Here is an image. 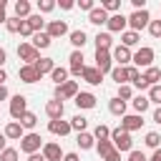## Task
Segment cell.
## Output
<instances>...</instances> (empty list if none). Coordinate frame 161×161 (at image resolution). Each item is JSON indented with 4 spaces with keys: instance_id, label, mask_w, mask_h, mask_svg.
I'll return each mask as SVG.
<instances>
[{
    "instance_id": "cell-1",
    "label": "cell",
    "mask_w": 161,
    "mask_h": 161,
    "mask_svg": "<svg viewBox=\"0 0 161 161\" xmlns=\"http://www.w3.org/2000/svg\"><path fill=\"white\" fill-rule=\"evenodd\" d=\"M111 143H113V148L118 151V153H123V151H133V138H131V133L128 131H123V128H111Z\"/></svg>"
},
{
    "instance_id": "cell-2",
    "label": "cell",
    "mask_w": 161,
    "mask_h": 161,
    "mask_svg": "<svg viewBox=\"0 0 161 161\" xmlns=\"http://www.w3.org/2000/svg\"><path fill=\"white\" fill-rule=\"evenodd\" d=\"M43 148V136L40 133H35V131H28L23 138H20V151L25 153V156H30V153H38Z\"/></svg>"
},
{
    "instance_id": "cell-3",
    "label": "cell",
    "mask_w": 161,
    "mask_h": 161,
    "mask_svg": "<svg viewBox=\"0 0 161 161\" xmlns=\"http://www.w3.org/2000/svg\"><path fill=\"white\" fill-rule=\"evenodd\" d=\"M153 55H156V53H153V48L141 45V48L131 55V63H133L138 70H141V68H151V65H153Z\"/></svg>"
},
{
    "instance_id": "cell-4",
    "label": "cell",
    "mask_w": 161,
    "mask_h": 161,
    "mask_svg": "<svg viewBox=\"0 0 161 161\" xmlns=\"http://www.w3.org/2000/svg\"><path fill=\"white\" fill-rule=\"evenodd\" d=\"M128 30H133V33H141L143 28H148V23H151V15H148V10H133L128 18Z\"/></svg>"
},
{
    "instance_id": "cell-5",
    "label": "cell",
    "mask_w": 161,
    "mask_h": 161,
    "mask_svg": "<svg viewBox=\"0 0 161 161\" xmlns=\"http://www.w3.org/2000/svg\"><path fill=\"white\" fill-rule=\"evenodd\" d=\"M18 58L23 60V65H33V63H38V60H40V50H35V48L25 40V43H20V45H18Z\"/></svg>"
},
{
    "instance_id": "cell-6",
    "label": "cell",
    "mask_w": 161,
    "mask_h": 161,
    "mask_svg": "<svg viewBox=\"0 0 161 161\" xmlns=\"http://www.w3.org/2000/svg\"><path fill=\"white\" fill-rule=\"evenodd\" d=\"M75 96H78V83L75 80H65L63 86H55V91H53L55 101H68V98H75Z\"/></svg>"
},
{
    "instance_id": "cell-7",
    "label": "cell",
    "mask_w": 161,
    "mask_h": 161,
    "mask_svg": "<svg viewBox=\"0 0 161 161\" xmlns=\"http://www.w3.org/2000/svg\"><path fill=\"white\" fill-rule=\"evenodd\" d=\"M68 73L70 75H78L80 78V73H83V68H86V58H83V50H73L70 55H68Z\"/></svg>"
},
{
    "instance_id": "cell-8",
    "label": "cell",
    "mask_w": 161,
    "mask_h": 161,
    "mask_svg": "<svg viewBox=\"0 0 161 161\" xmlns=\"http://www.w3.org/2000/svg\"><path fill=\"white\" fill-rule=\"evenodd\" d=\"M45 33L55 40V38H63V35H68L70 30H68V23L65 20H48L45 23Z\"/></svg>"
},
{
    "instance_id": "cell-9",
    "label": "cell",
    "mask_w": 161,
    "mask_h": 161,
    "mask_svg": "<svg viewBox=\"0 0 161 161\" xmlns=\"http://www.w3.org/2000/svg\"><path fill=\"white\" fill-rule=\"evenodd\" d=\"M40 153H43L45 161H63V148L55 141H45L43 148H40Z\"/></svg>"
},
{
    "instance_id": "cell-10",
    "label": "cell",
    "mask_w": 161,
    "mask_h": 161,
    "mask_svg": "<svg viewBox=\"0 0 161 161\" xmlns=\"http://www.w3.org/2000/svg\"><path fill=\"white\" fill-rule=\"evenodd\" d=\"M25 111H28V98L20 96V93L13 96V98H10V116H13L15 121H20V116H23Z\"/></svg>"
},
{
    "instance_id": "cell-11",
    "label": "cell",
    "mask_w": 161,
    "mask_h": 161,
    "mask_svg": "<svg viewBox=\"0 0 161 161\" xmlns=\"http://www.w3.org/2000/svg\"><path fill=\"white\" fill-rule=\"evenodd\" d=\"M106 28H108V33H123V30H128V20H126L123 13H116V15L108 18Z\"/></svg>"
},
{
    "instance_id": "cell-12",
    "label": "cell",
    "mask_w": 161,
    "mask_h": 161,
    "mask_svg": "<svg viewBox=\"0 0 161 161\" xmlns=\"http://www.w3.org/2000/svg\"><path fill=\"white\" fill-rule=\"evenodd\" d=\"M96 68L106 75V73H111V68H113V58H111V50H96Z\"/></svg>"
},
{
    "instance_id": "cell-13",
    "label": "cell",
    "mask_w": 161,
    "mask_h": 161,
    "mask_svg": "<svg viewBox=\"0 0 161 161\" xmlns=\"http://www.w3.org/2000/svg\"><path fill=\"white\" fill-rule=\"evenodd\" d=\"M143 126V116H138V113H126L123 118H121V126L118 128H123V131H138Z\"/></svg>"
},
{
    "instance_id": "cell-14",
    "label": "cell",
    "mask_w": 161,
    "mask_h": 161,
    "mask_svg": "<svg viewBox=\"0 0 161 161\" xmlns=\"http://www.w3.org/2000/svg\"><path fill=\"white\" fill-rule=\"evenodd\" d=\"M80 78H83L88 86H101V83H103V73H101L96 65H86L83 73H80Z\"/></svg>"
},
{
    "instance_id": "cell-15",
    "label": "cell",
    "mask_w": 161,
    "mask_h": 161,
    "mask_svg": "<svg viewBox=\"0 0 161 161\" xmlns=\"http://www.w3.org/2000/svg\"><path fill=\"white\" fill-rule=\"evenodd\" d=\"M73 103H75L80 111H91V108H96V96L88 93V91H78V96L73 98Z\"/></svg>"
},
{
    "instance_id": "cell-16",
    "label": "cell",
    "mask_w": 161,
    "mask_h": 161,
    "mask_svg": "<svg viewBox=\"0 0 161 161\" xmlns=\"http://www.w3.org/2000/svg\"><path fill=\"white\" fill-rule=\"evenodd\" d=\"M63 113H65V106H63V101H48L45 103V116L50 118V121H58V118H63Z\"/></svg>"
},
{
    "instance_id": "cell-17",
    "label": "cell",
    "mask_w": 161,
    "mask_h": 161,
    "mask_svg": "<svg viewBox=\"0 0 161 161\" xmlns=\"http://www.w3.org/2000/svg\"><path fill=\"white\" fill-rule=\"evenodd\" d=\"M48 131H50L53 136H68L73 128H70V121L58 118V121H48Z\"/></svg>"
},
{
    "instance_id": "cell-18",
    "label": "cell",
    "mask_w": 161,
    "mask_h": 161,
    "mask_svg": "<svg viewBox=\"0 0 161 161\" xmlns=\"http://www.w3.org/2000/svg\"><path fill=\"white\" fill-rule=\"evenodd\" d=\"M3 136H5V138H10V141H20V138L25 136V128H23L18 121H8V126H5V131H3Z\"/></svg>"
},
{
    "instance_id": "cell-19",
    "label": "cell",
    "mask_w": 161,
    "mask_h": 161,
    "mask_svg": "<svg viewBox=\"0 0 161 161\" xmlns=\"http://www.w3.org/2000/svg\"><path fill=\"white\" fill-rule=\"evenodd\" d=\"M131 55H133V53H131L128 48H123V45H116V48L111 50V58H113L118 65H123V68L131 63Z\"/></svg>"
},
{
    "instance_id": "cell-20",
    "label": "cell",
    "mask_w": 161,
    "mask_h": 161,
    "mask_svg": "<svg viewBox=\"0 0 161 161\" xmlns=\"http://www.w3.org/2000/svg\"><path fill=\"white\" fill-rule=\"evenodd\" d=\"M50 43H53V38L43 30V33H33V38H30V45L35 48V50H45V48H50Z\"/></svg>"
},
{
    "instance_id": "cell-21",
    "label": "cell",
    "mask_w": 161,
    "mask_h": 161,
    "mask_svg": "<svg viewBox=\"0 0 161 161\" xmlns=\"http://www.w3.org/2000/svg\"><path fill=\"white\" fill-rule=\"evenodd\" d=\"M18 75H20L23 83H38V80H40V73L35 70V65H20Z\"/></svg>"
},
{
    "instance_id": "cell-22",
    "label": "cell",
    "mask_w": 161,
    "mask_h": 161,
    "mask_svg": "<svg viewBox=\"0 0 161 161\" xmlns=\"http://www.w3.org/2000/svg\"><path fill=\"white\" fill-rule=\"evenodd\" d=\"M15 18H20V20H28L30 15H33V8H30V3L28 0H15Z\"/></svg>"
},
{
    "instance_id": "cell-23",
    "label": "cell",
    "mask_w": 161,
    "mask_h": 161,
    "mask_svg": "<svg viewBox=\"0 0 161 161\" xmlns=\"http://www.w3.org/2000/svg\"><path fill=\"white\" fill-rule=\"evenodd\" d=\"M108 18H111V15H108L103 8H93V10L88 13V23H93V25H106Z\"/></svg>"
},
{
    "instance_id": "cell-24",
    "label": "cell",
    "mask_w": 161,
    "mask_h": 161,
    "mask_svg": "<svg viewBox=\"0 0 161 161\" xmlns=\"http://www.w3.org/2000/svg\"><path fill=\"white\" fill-rule=\"evenodd\" d=\"M93 43H96V50H111V48H113V38H111L108 30H106V33H98V35L93 38Z\"/></svg>"
},
{
    "instance_id": "cell-25",
    "label": "cell",
    "mask_w": 161,
    "mask_h": 161,
    "mask_svg": "<svg viewBox=\"0 0 161 161\" xmlns=\"http://www.w3.org/2000/svg\"><path fill=\"white\" fill-rule=\"evenodd\" d=\"M141 78L146 80L148 88H151V86H158V80H161V70H158L156 65H151V68H146V70L141 73Z\"/></svg>"
},
{
    "instance_id": "cell-26",
    "label": "cell",
    "mask_w": 161,
    "mask_h": 161,
    "mask_svg": "<svg viewBox=\"0 0 161 161\" xmlns=\"http://www.w3.org/2000/svg\"><path fill=\"white\" fill-rule=\"evenodd\" d=\"M68 38H70V43H73V48H75V50H83V45L88 43L86 30H70V33H68Z\"/></svg>"
},
{
    "instance_id": "cell-27",
    "label": "cell",
    "mask_w": 161,
    "mask_h": 161,
    "mask_svg": "<svg viewBox=\"0 0 161 161\" xmlns=\"http://www.w3.org/2000/svg\"><path fill=\"white\" fill-rule=\"evenodd\" d=\"M138 40H141V33H133V30H123L121 33V45L123 48H133V45H138Z\"/></svg>"
},
{
    "instance_id": "cell-28",
    "label": "cell",
    "mask_w": 161,
    "mask_h": 161,
    "mask_svg": "<svg viewBox=\"0 0 161 161\" xmlns=\"http://www.w3.org/2000/svg\"><path fill=\"white\" fill-rule=\"evenodd\" d=\"M33 65H35V70H38V73H40V78H43V75H50V73H53L55 60H53V58H40V60H38V63H33Z\"/></svg>"
},
{
    "instance_id": "cell-29",
    "label": "cell",
    "mask_w": 161,
    "mask_h": 161,
    "mask_svg": "<svg viewBox=\"0 0 161 161\" xmlns=\"http://www.w3.org/2000/svg\"><path fill=\"white\" fill-rule=\"evenodd\" d=\"M75 143H78V148H80V151H88V148H93V146H96V138H93V133L83 131V133H78Z\"/></svg>"
},
{
    "instance_id": "cell-30",
    "label": "cell",
    "mask_w": 161,
    "mask_h": 161,
    "mask_svg": "<svg viewBox=\"0 0 161 161\" xmlns=\"http://www.w3.org/2000/svg\"><path fill=\"white\" fill-rule=\"evenodd\" d=\"M131 106H133V111H136L138 116H143V113L148 111V106H151V103H148V98H146V96L141 93V96H133V101H131Z\"/></svg>"
},
{
    "instance_id": "cell-31",
    "label": "cell",
    "mask_w": 161,
    "mask_h": 161,
    "mask_svg": "<svg viewBox=\"0 0 161 161\" xmlns=\"http://www.w3.org/2000/svg\"><path fill=\"white\" fill-rule=\"evenodd\" d=\"M108 111H111L113 116H121V118H123V116H126V101H121L118 96L111 98V101H108Z\"/></svg>"
},
{
    "instance_id": "cell-32",
    "label": "cell",
    "mask_w": 161,
    "mask_h": 161,
    "mask_svg": "<svg viewBox=\"0 0 161 161\" xmlns=\"http://www.w3.org/2000/svg\"><path fill=\"white\" fill-rule=\"evenodd\" d=\"M18 123H20L23 128H28V131H33V128L38 126V116H35L33 111H25V113L20 116V121H18Z\"/></svg>"
},
{
    "instance_id": "cell-33",
    "label": "cell",
    "mask_w": 161,
    "mask_h": 161,
    "mask_svg": "<svg viewBox=\"0 0 161 161\" xmlns=\"http://www.w3.org/2000/svg\"><path fill=\"white\" fill-rule=\"evenodd\" d=\"M68 75H70V73H68V68H60V65H55V68H53V73H50V78L55 80V86H63V83L68 80Z\"/></svg>"
},
{
    "instance_id": "cell-34",
    "label": "cell",
    "mask_w": 161,
    "mask_h": 161,
    "mask_svg": "<svg viewBox=\"0 0 161 161\" xmlns=\"http://www.w3.org/2000/svg\"><path fill=\"white\" fill-rule=\"evenodd\" d=\"M108 75H111V80H116L118 86H123V83L128 80V78H126V68H123V65H113Z\"/></svg>"
},
{
    "instance_id": "cell-35",
    "label": "cell",
    "mask_w": 161,
    "mask_h": 161,
    "mask_svg": "<svg viewBox=\"0 0 161 161\" xmlns=\"http://www.w3.org/2000/svg\"><path fill=\"white\" fill-rule=\"evenodd\" d=\"M28 23H30L33 33H43V30H45V20H43V15H38V13H33V15L28 18Z\"/></svg>"
},
{
    "instance_id": "cell-36",
    "label": "cell",
    "mask_w": 161,
    "mask_h": 161,
    "mask_svg": "<svg viewBox=\"0 0 161 161\" xmlns=\"http://www.w3.org/2000/svg\"><path fill=\"white\" fill-rule=\"evenodd\" d=\"M86 126H88V118H86V116H80V113H78V116H73V118H70V128H73V131L83 133V131H86Z\"/></svg>"
},
{
    "instance_id": "cell-37",
    "label": "cell",
    "mask_w": 161,
    "mask_h": 161,
    "mask_svg": "<svg viewBox=\"0 0 161 161\" xmlns=\"http://www.w3.org/2000/svg\"><path fill=\"white\" fill-rule=\"evenodd\" d=\"M93 138H96V141H108V138H111V128H108L106 123H98L96 131H93Z\"/></svg>"
},
{
    "instance_id": "cell-38",
    "label": "cell",
    "mask_w": 161,
    "mask_h": 161,
    "mask_svg": "<svg viewBox=\"0 0 161 161\" xmlns=\"http://www.w3.org/2000/svg\"><path fill=\"white\" fill-rule=\"evenodd\" d=\"M143 143H146L148 148H153V151H156V148H161V136H158L156 131H148V133H146V138H143Z\"/></svg>"
},
{
    "instance_id": "cell-39",
    "label": "cell",
    "mask_w": 161,
    "mask_h": 161,
    "mask_svg": "<svg viewBox=\"0 0 161 161\" xmlns=\"http://www.w3.org/2000/svg\"><path fill=\"white\" fill-rule=\"evenodd\" d=\"M101 8H103L108 15H116V13H121V0H103Z\"/></svg>"
},
{
    "instance_id": "cell-40",
    "label": "cell",
    "mask_w": 161,
    "mask_h": 161,
    "mask_svg": "<svg viewBox=\"0 0 161 161\" xmlns=\"http://www.w3.org/2000/svg\"><path fill=\"white\" fill-rule=\"evenodd\" d=\"M58 5L55 0H38V15H45V13H53Z\"/></svg>"
},
{
    "instance_id": "cell-41",
    "label": "cell",
    "mask_w": 161,
    "mask_h": 161,
    "mask_svg": "<svg viewBox=\"0 0 161 161\" xmlns=\"http://www.w3.org/2000/svg\"><path fill=\"white\" fill-rule=\"evenodd\" d=\"M96 151H98V156H101V158H103L106 153H111V151H113L111 138H108V141H96Z\"/></svg>"
},
{
    "instance_id": "cell-42",
    "label": "cell",
    "mask_w": 161,
    "mask_h": 161,
    "mask_svg": "<svg viewBox=\"0 0 161 161\" xmlns=\"http://www.w3.org/2000/svg\"><path fill=\"white\" fill-rule=\"evenodd\" d=\"M146 98H148V103H158V106H161V83H158V86H151Z\"/></svg>"
},
{
    "instance_id": "cell-43",
    "label": "cell",
    "mask_w": 161,
    "mask_h": 161,
    "mask_svg": "<svg viewBox=\"0 0 161 161\" xmlns=\"http://www.w3.org/2000/svg\"><path fill=\"white\" fill-rule=\"evenodd\" d=\"M20 23H23V20H20V18H15V15H13V18H8V20H5L8 33H20Z\"/></svg>"
},
{
    "instance_id": "cell-44",
    "label": "cell",
    "mask_w": 161,
    "mask_h": 161,
    "mask_svg": "<svg viewBox=\"0 0 161 161\" xmlns=\"http://www.w3.org/2000/svg\"><path fill=\"white\" fill-rule=\"evenodd\" d=\"M118 98H121V101H131V98H133V88H131L128 83L118 86Z\"/></svg>"
},
{
    "instance_id": "cell-45",
    "label": "cell",
    "mask_w": 161,
    "mask_h": 161,
    "mask_svg": "<svg viewBox=\"0 0 161 161\" xmlns=\"http://www.w3.org/2000/svg\"><path fill=\"white\" fill-rule=\"evenodd\" d=\"M18 156H20V151H18V148H10V146H8V148H5L3 153H0V161H18Z\"/></svg>"
},
{
    "instance_id": "cell-46",
    "label": "cell",
    "mask_w": 161,
    "mask_h": 161,
    "mask_svg": "<svg viewBox=\"0 0 161 161\" xmlns=\"http://www.w3.org/2000/svg\"><path fill=\"white\" fill-rule=\"evenodd\" d=\"M126 78H128L131 83H136V80L141 78V70H138L136 65H126Z\"/></svg>"
},
{
    "instance_id": "cell-47",
    "label": "cell",
    "mask_w": 161,
    "mask_h": 161,
    "mask_svg": "<svg viewBox=\"0 0 161 161\" xmlns=\"http://www.w3.org/2000/svg\"><path fill=\"white\" fill-rule=\"evenodd\" d=\"M148 33H151L153 38H161V20H151V23H148Z\"/></svg>"
},
{
    "instance_id": "cell-48",
    "label": "cell",
    "mask_w": 161,
    "mask_h": 161,
    "mask_svg": "<svg viewBox=\"0 0 161 161\" xmlns=\"http://www.w3.org/2000/svg\"><path fill=\"white\" fill-rule=\"evenodd\" d=\"M20 35H23V38H33V28H30V23H28V20H23V23H20Z\"/></svg>"
},
{
    "instance_id": "cell-49",
    "label": "cell",
    "mask_w": 161,
    "mask_h": 161,
    "mask_svg": "<svg viewBox=\"0 0 161 161\" xmlns=\"http://www.w3.org/2000/svg\"><path fill=\"white\" fill-rule=\"evenodd\" d=\"M78 8L86 10V13H91V10L96 8V3H93V0H78Z\"/></svg>"
},
{
    "instance_id": "cell-50",
    "label": "cell",
    "mask_w": 161,
    "mask_h": 161,
    "mask_svg": "<svg viewBox=\"0 0 161 161\" xmlns=\"http://www.w3.org/2000/svg\"><path fill=\"white\" fill-rule=\"evenodd\" d=\"M55 5H60V10H73V8H75V3H73V0H58Z\"/></svg>"
},
{
    "instance_id": "cell-51",
    "label": "cell",
    "mask_w": 161,
    "mask_h": 161,
    "mask_svg": "<svg viewBox=\"0 0 161 161\" xmlns=\"http://www.w3.org/2000/svg\"><path fill=\"white\" fill-rule=\"evenodd\" d=\"M103 161H121V153H118V151L113 148L111 153H106V156H103Z\"/></svg>"
},
{
    "instance_id": "cell-52",
    "label": "cell",
    "mask_w": 161,
    "mask_h": 161,
    "mask_svg": "<svg viewBox=\"0 0 161 161\" xmlns=\"http://www.w3.org/2000/svg\"><path fill=\"white\" fill-rule=\"evenodd\" d=\"M5 5H8V3H5V0H0V23H5V20H8V13H5Z\"/></svg>"
},
{
    "instance_id": "cell-53",
    "label": "cell",
    "mask_w": 161,
    "mask_h": 161,
    "mask_svg": "<svg viewBox=\"0 0 161 161\" xmlns=\"http://www.w3.org/2000/svg\"><path fill=\"white\" fill-rule=\"evenodd\" d=\"M63 161H80V158H78L75 151H70V153H63Z\"/></svg>"
},
{
    "instance_id": "cell-54",
    "label": "cell",
    "mask_w": 161,
    "mask_h": 161,
    "mask_svg": "<svg viewBox=\"0 0 161 161\" xmlns=\"http://www.w3.org/2000/svg\"><path fill=\"white\" fill-rule=\"evenodd\" d=\"M8 98H10V91L5 86H0V101H8Z\"/></svg>"
},
{
    "instance_id": "cell-55",
    "label": "cell",
    "mask_w": 161,
    "mask_h": 161,
    "mask_svg": "<svg viewBox=\"0 0 161 161\" xmlns=\"http://www.w3.org/2000/svg\"><path fill=\"white\" fill-rule=\"evenodd\" d=\"M133 86H136V88H138V91H146V88H148V86H146V80H143V78H138V80H136V83H133Z\"/></svg>"
},
{
    "instance_id": "cell-56",
    "label": "cell",
    "mask_w": 161,
    "mask_h": 161,
    "mask_svg": "<svg viewBox=\"0 0 161 161\" xmlns=\"http://www.w3.org/2000/svg\"><path fill=\"white\" fill-rule=\"evenodd\" d=\"M153 123H158V126H161V106L153 111Z\"/></svg>"
},
{
    "instance_id": "cell-57",
    "label": "cell",
    "mask_w": 161,
    "mask_h": 161,
    "mask_svg": "<svg viewBox=\"0 0 161 161\" xmlns=\"http://www.w3.org/2000/svg\"><path fill=\"white\" fill-rule=\"evenodd\" d=\"M28 161H45V158H43V153L38 151V153H30V156H28Z\"/></svg>"
},
{
    "instance_id": "cell-58",
    "label": "cell",
    "mask_w": 161,
    "mask_h": 161,
    "mask_svg": "<svg viewBox=\"0 0 161 161\" xmlns=\"http://www.w3.org/2000/svg\"><path fill=\"white\" fill-rule=\"evenodd\" d=\"M5 80H8V70L0 68V86H5Z\"/></svg>"
},
{
    "instance_id": "cell-59",
    "label": "cell",
    "mask_w": 161,
    "mask_h": 161,
    "mask_svg": "<svg viewBox=\"0 0 161 161\" xmlns=\"http://www.w3.org/2000/svg\"><path fill=\"white\" fill-rule=\"evenodd\" d=\"M148 161H161V148H156V151L151 153V158H148Z\"/></svg>"
},
{
    "instance_id": "cell-60",
    "label": "cell",
    "mask_w": 161,
    "mask_h": 161,
    "mask_svg": "<svg viewBox=\"0 0 161 161\" xmlns=\"http://www.w3.org/2000/svg\"><path fill=\"white\" fill-rule=\"evenodd\" d=\"M5 58H8V53H5V48H0V68L5 65Z\"/></svg>"
},
{
    "instance_id": "cell-61",
    "label": "cell",
    "mask_w": 161,
    "mask_h": 161,
    "mask_svg": "<svg viewBox=\"0 0 161 161\" xmlns=\"http://www.w3.org/2000/svg\"><path fill=\"white\" fill-rule=\"evenodd\" d=\"M5 141H8V138H5V136H3V133H0V153H3V151H5V148H8V146H5Z\"/></svg>"
},
{
    "instance_id": "cell-62",
    "label": "cell",
    "mask_w": 161,
    "mask_h": 161,
    "mask_svg": "<svg viewBox=\"0 0 161 161\" xmlns=\"http://www.w3.org/2000/svg\"><path fill=\"white\" fill-rule=\"evenodd\" d=\"M126 161H131V158H126Z\"/></svg>"
}]
</instances>
